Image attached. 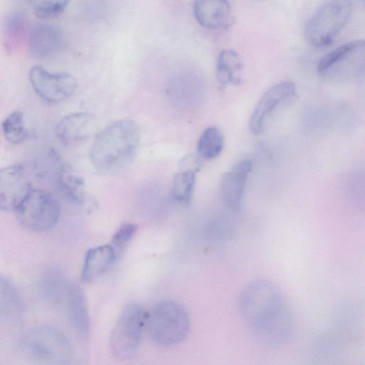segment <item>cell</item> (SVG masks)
<instances>
[{"label": "cell", "instance_id": "obj_1", "mask_svg": "<svg viewBox=\"0 0 365 365\" xmlns=\"http://www.w3.org/2000/svg\"><path fill=\"white\" fill-rule=\"evenodd\" d=\"M140 130L130 119L116 120L96 135L90 150L93 166L103 173H113L134 158L140 143Z\"/></svg>", "mask_w": 365, "mask_h": 365}, {"label": "cell", "instance_id": "obj_2", "mask_svg": "<svg viewBox=\"0 0 365 365\" xmlns=\"http://www.w3.org/2000/svg\"><path fill=\"white\" fill-rule=\"evenodd\" d=\"M239 309L254 331L264 327L286 309L278 287L266 280L255 281L242 290Z\"/></svg>", "mask_w": 365, "mask_h": 365}, {"label": "cell", "instance_id": "obj_3", "mask_svg": "<svg viewBox=\"0 0 365 365\" xmlns=\"http://www.w3.org/2000/svg\"><path fill=\"white\" fill-rule=\"evenodd\" d=\"M190 327L187 310L174 301L158 302L145 313V329L158 345L169 346L182 342L188 335Z\"/></svg>", "mask_w": 365, "mask_h": 365}, {"label": "cell", "instance_id": "obj_4", "mask_svg": "<svg viewBox=\"0 0 365 365\" xmlns=\"http://www.w3.org/2000/svg\"><path fill=\"white\" fill-rule=\"evenodd\" d=\"M23 354L30 360L44 364H66L73 357L72 346L60 330L40 326L27 331L20 340Z\"/></svg>", "mask_w": 365, "mask_h": 365}, {"label": "cell", "instance_id": "obj_5", "mask_svg": "<svg viewBox=\"0 0 365 365\" xmlns=\"http://www.w3.org/2000/svg\"><path fill=\"white\" fill-rule=\"evenodd\" d=\"M352 9V0L324 2L306 23L304 34L307 43L318 48L331 44L346 25Z\"/></svg>", "mask_w": 365, "mask_h": 365}, {"label": "cell", "instance_id": "obj_6", "mask_svg": "<svg viewBox=\"0 0 365 365\" xmlns=\"http://www.w3.org/2000/svg\"><path fill=\"white\" fill-rule=\"evenodd\" d=\"M145 313L135 303L129 304L123 309L110 339V349L117 359L129 360L137 354L145 329Z\"/></svg>", "mask_w": 365, "mask_h": 365}, {"label": "cell", "instance_id": "obj_7", "mask_svg": "<svg viewBox=\"0 0 365 365\" xmlns=\"http://www.w3.org/2000/svg\"><path fill=\"white\" fill-rule=\"evenodd\" d=\"M16 212L17 220L23 227L42 232L53 228L58 223L61 207L48 192L33 189Z\"/></svg>", "mask_w": 365, "mask_h": 365}, {"label": "cell", "instance_id": "obj_8", "mask_svg": "<svg viewBox=\"0 0 365 365\" xmlns=\"http://www.w3.org/2000/svg\"><path fill=\"white\" fill-rule=\"evenodd\" d=\"M29 79L36 93L43 101L58 103L73 94L76 78L68 72L50 73L40 65L31 68Z\"/></svg>", "mask_w": 365, "mask_h": 365}, {"label": "cell", "instance_id": "obj_9", "mask_svg": "<svg viewBox=\"0 0 365 365\" xmlns=\"http://www.w3.org/2000/svg\"><path fill=\"white\" fill-rule=\"evenodd\" d=\"M54 304L63 309L76 336L82 339L88 338L91 329L88 304L78 284L68 281Z\"/></svg>", "mask_w": 365, "mask_h": 365}, {"label": "cell", "instance_id": "obj_10", "mask_svg": "<svg viewBox=\"0 0 365 365\" xmlns=\"http://www.w3.org/2000/svg\"><path fill=\"white\" fill-rule=\"evenodd\" d=\"M32 190L24 165L13 164L0 169V210L16 211Z\"/></svg>", "mask_w": 365, "mask_h": 365}, {"label": "cell", "instance_id": "obj_11", "mask_svg": "<svg viewBox=\"0 0 365 365\" xmlns=\"http://www.w3.org/2000/svg\"><path fill=\"white\" fill-rule=\"evenodd\" d=\"M296 94V86L291 81H282L269 88L257 102L249 120L254 134L262 132L267 118L282 102Z\"/></svg>", "mask_w": 365, "mask_h": 365}, {"label": "cell", "instance_id": "obj_12", "mask_svg": "<svg viewBox=\"0 0 365 365\" xmlns=\"http://www.w3.org/2000/svg\"><path fill=\"white\" fill-rule=\"evenodd\" d=\"M252 168L251 161L242 160L222 175L220 195L222 203L227 209L234 212L240 210L247 178Z\"/></svg>", "mask_w": 365, "mask_h": 365}, {"label": "cell", "instance_id": "obj_13", "mask_svg": "<svg viewBox=\"0 0 365 365\" xmlns=\"http://www.w3.org/2000/svg\"><path fill=\"white\" fill-rule=\"evenodd\" d=\"M98 120L90 113L77 112L62 118L56 127L57 138L63 143L86 140L97 131Z\"/></svg>", "mask_w": 365, "mask_h": 365}, {"label": "cell", "instance_id": "obj_14", "mask_svg": "<svg viewBox=\"0 0 365 365\" xmlns=\"http://www.w3.org/2000/svg\"><path fill=\"white\" fill-rule=\"evenodd\" d=\"M194 14L204 28L222 29L233 23V16L227 0H195Z\"/></svg>", "mask_w": 365, "mask_h": 365}, {"label": "cell", "instance_id": "obj_15", "mask_svg": "<svg viewBox=\"0 0 365 365\" xmlns=\"http://www.w3.org/2000/svg\"><path fill=\"white\" fill-rule=\"evenodd\" d=\"M62 43V35L58 28L48 24H37L31 30L28 46L37 58H48L56 53Z\"/></svg>", "mask_w": 365, "mask_h": 365}, {"label": "cell", "instance_id": "obj_16", "mask_svg": "<svg viewBox=\"0 0 365 365\" xmlns=\"http://www.w3.org/2000/svg\"><path fill=\"white\" fill-rule=\"evenodd\" d=\"M117 259L110 245L90 249L86 252L81 271V280L91 283L105 274Z\"/></svg>", "mask_w": 365, "mask_h": 365}, {"label": "cell", "instance_id": "obj_17", "mask_svg": "<svg viewBox=\"0 0 365 365\" xmlns=\"http://www.w3.org/2000/svg\"><path fill=\"white\" fill-rule=\"evenodd\" d=\"M292 323L287 310L257 331V336L270 344H280L288 339L291 335Z\"/></svg>", "mask_w": 365, "mask_h": 365}, {"label": "cell", "instance_id": "obj_18", "mask_svg": "<svg viewBox=\"0 0 365 365\" xmlns=\"http://www.w3.org/2000/svg\"><path fill=\"white\" fill-rule=\"evenodd\" d=\"M22 301L16 287L0 275V317L16 319L21 314Z\"/></svg>", "mask_w": 365, "mask_h": 365}, {"label": "cell", "instance_id": "obj_19", "mask_svg": "<svg viewBox=\"0 0 365 365\" xmlns=\"http://www.w3.org/2000/svg\"><path fill=\"white\" fill-rule=\"evenodd\" d=\"M242 66L238 53L231 49H225L220 53L216 66L217 78L222 86L240 81L238 73Z\"/></svg>", "mask_w": 365, "mask_h": 365}, {"label": "cell", "instance_id": "obj_20", "mask_svg": "<svg viewBox=\"0 0 365 365\" xmlns=\"http://www.w3.org/2000/svg\"><path fill=\"white\" fill-rule=\"evenodd\" d=\"M58 183L61 192L71 202L77 205L85 202V182L81 176L70 168L63 167L58 175Z\"/></svg>", "mask_w": 365, "mask_h": 365}, {"label": "cell", "instance_id": "obj_21", "mask_svg": "<svg viewBox=\"0 0 365 365\" xmlns=\"http://www.w3.org/2000/svg\"><path fill=\"white\" fill-rule=\"evenodd\" d=\"M198 168L183 167L175 175L172 186L173 199L183 205L192 200Z\"/></svg>", "mask_w": 365, "mask_h": 365}, {"label": "cell", "instance_id": "obj_22", "mask_svg": "<svg viewBox=\"0 0 365 365\" xmlns=\"http://www.w3.org/2000/svg\"><path fill=\"white\" fill-rule=\"evenodd\" d=\"M224 137L221 130L216 126L207 128L197 142V152L205 160L217 157L222 150Z\"/></svg>", "mask_w": 365, "mask_h": 365}, {"label": "cell", "instance_id": "obj_23", "mask_svg": "<svg viewBox=\"0 0 365 365\" xmlns=\"http://www.w3.org/2000/svg\"><path fill=\"white\" fill-rule=\"evenodd\" d=\"M364 48V42L361 40L352 41L341 45L321 58L317 65V71L319 73H324Z\"/></svg>", "mask_w": 365, "mask_h": 365}, {"label": "cell", "instance_id": "obj_24", "mask_svg": "<svg viewBox=\"0 0 365 365\" xmlns=\"http://www.w3.org/2000/svg\"><path fill=\"white\" fill-rule=\"evenodd\" d=\"M1 130L5 139L12 145L22 143L28 136L24 115L20 111L10 113L1 123Z\"/></svg>", "mask_w": 365, "mask_h": 365}, {"label": "cell", "instance_id": "obj_25", "mask_svg": "<svg viewBox=\"0 0 365 365\" xmlns=\"http://www.w3.org/2000/svg\"><path fill=\"white\" fill-rule=\"evenodd\" d=\"M69 0H29L34 14L39 19L50 20L61 16Z\"/></svg>", "mask_w": 365, "mask_h": 365}, {"label": "cell", "instance_id": "obj_26", "mask_svg": "<svg viewBox=\"0 0 365 365\" xmlns=\"http://www.w3.org/2000/svg\"><path fill=\"white\" fill-rule=\"evenodd\" d=\"M25 22L24 16L19 14H12L5 23V41L9 45H16L24 33Z\"/></svg>", "mask_w": 365, "mask_h": 365}, {"label": "cell", "instance_id": "obj_27", "mask_svg": "<svg viewBox=\"0 0 365 365\" xmlns=\"http://www.w3.org/2000/svg\"><path fill=\"white\" fill-rule=\"evenodd\" d=\"M137 230V226L133 223H125L114 234L110 246L115 252L116 258H118L128 243L134 236Z\"/></svg>", "mask_w": 365, "mask_h": 365}]
</instances>
